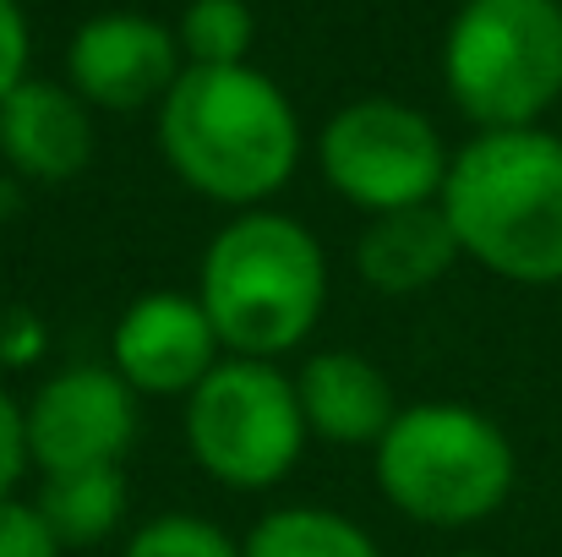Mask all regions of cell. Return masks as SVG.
<instances>
[{"instance_id":"cell-14","label":"cell","mask_w":562,"mask_h":557,"mask_svg":"<svg viewBox=\"0 0 562 557\" xmlns=\"http://www.w3.org/2000/svg\"><path fill=\"white\" fill-rule=\"evenodd\" d=\"M126 465H110V470H71V476H44L33 509L38 520L49 525V536L66 547H99L121 531L126 520Z\"/></svg>"},{"instance_id":"cell-21","label":"cell","mask_w":562,"mask_h":557,"mask_svg":"<svg viewBox=\"0 0 562 557\" xmlns=\"http://www.w3.org/2000/svg\"><path fill=\"white\" fill-rule=\"evenodd\" d=\"M453 557H481V553H453Z\"/></svg>"},{"instance_id":"cell-6","label":"cell","mask_w":562,"mask_h":557,"mask_svg":"<svg viewBox=\"0 0 562 557\" xmlns=\"http://www.w3.org/2000/svg\"><path fill=\"white\" fill-rule=\"evenodd\" d=\"M312 443L295 377L279 361H246L224 356L196 388L187 393V448L229 492H268Z\"/></svg>"},{"instance_id":"cell-2","label":"cell","mask_w":562,"mask_h":557,"mask_svg":"<svg viewBox=\"0 0 562 557\" xmlns=\"http://www.w3.org/2000/svg\"><path fill=\"white\" fill-rule=\"evenodd\" d=\"M437 208L470 263L508 285H562V137L547 126L475 132Z\"/></svg>"},{"instance_id":"cell-3","label":"cell","mask_w":562,"mask_h":557,"mask_svg":"<svg viewBox=\"0 0 562 557\" xmlns=\"http://www.w3.org/2000/svg\"><path fill=\"white\" fill-rule=\"evenodd\" d=\"M196 301L224 356L279 361L312 339L328 307L323 241L273 208L229 213L196 268Z\"/></svg>"},{"instance_id":"cell-12","label":"cell","mask_w":562,"mask_h":557,"mask_svg":"<svg viewBox=\"0 0 562 557\" xmlns=\"http://www.w3.org/2000/svg\"><path fill=\"white\" fill-rule=\"evenodd\" d=\"M295 393H301L306 432L334 448H376L404 410L387 371L356 350L306 356V367L295 371Z\"/></svg>"},{"instance_id":"cell-18","label":"cell","mask_w":562,"mask_h":557,"mask_svg":"<svg viewBox=\"0 0 562 557\" xmlns=\"http://www.w3.org/2000/svg\"><path fill=\"white\" fill-rule=\"evenodd\" d=\"M0 557H60V542L49 536L38 509L22 498L0 503Z\"/></svg>"},{"instance_id":"cell-5","label":"cell","mask_w":562,"mask_h":557,"mask_svg":"<svg viewBox=\"0 0 562 557\" xmlns=\"http://www.w3.org/2000/svg\"><path fill=\"white\" fill-rule=\"evenodd\" d=\"M442 88L475 132L541 126L562 99V0H464L442 33Z\"/></svg>"},{"instance_id":"cell-1","label":"cell","mask_w":562,"mask_h":557,"mask_svg":"<svg viewBox=\"0 0 562 557\" xmlns=\"http://www.w3.org/2000/svg\"><path fill=\"white\" fill-rule=\"evenodd\" d=\"M159 154L218 208H268L301 165V115L257 66H187L159 104Z\"/></svg>"},{"instance_id":"cell-17","label":"cell","mask_w":562,"mask_h":557,"mask_svg":"<svg viewBox=\"0 0 562 557\" xmlns=\"http://www.w3.org/2000/svg\"><path fill=\"white\" fill-rule=\"evenodd\" d=\"M121 557H240V542L202 514H154L132 531Z\"/></svg>"},{"instance_id":"cell-13","label":"cell","mask_w":562,"mask_h":557,"mask_svg":"<svg viewBox=\"0 0 562 557\" xmlns=\"http://www.w3.org/2000/svg\"><path fill=\"white\" fill-rule=\"evenodd\" d=\"M459 241L453 224L437 202L420 208H398V213H376L356 241V274L372 285L376 296H415L431 290L453 263H459Z\"/></svg>"},{"instance_id":"cell-7","label":"cell","mask_w":562,"mask_h":557,"mask_svg":"<svg viewBox=\"0 0 562 557\" xmlns=\"http://www.w3.org/2000/svg\"><path fill=\"white\" fill-rule=\"evenodd\" d=\"M323 181L361 213H398L437 202L448 181V143L426 110L398 99H356L328 115L317 137Z\"/></svg>"},{"instance_id":"cell-11","label":"cell","mask_w":562,"mask_h":557,"mask_svg":"<svg viewBox=\"0 0 562 557\" xmlns=\"http://www.w3.org/2000/svg\"><path fill=\"white\" fill-rule=\"evenodd\" d=\"M93 110L71 82H44L27 77L5 104H0V159L11 176L38 186H66L93 165Z\"/></svg>"},{"instance_id":"cell-20","label":"cell","mask_w":562,"mask_h":557,"mask_svg":"<svg viewBox=\"0 0 562 557\" xmlns=\"http://www.w3.org/2000/svg\"><path fill=\"white\" fill-rule=\"evenodd\" d=\"M27 421H22V404L0 388V503L16 492L22 470H27Z\"/></svg>"},{"instance_id":"cell-10","label":"cell","mask_w":562,"mask_h":557,"mask_svg":"<svg viewBox=\"0 0 562 557\" xmlns=\"http://www.w3.org/2000/svg\"><path fill=\"white\" fill-rule=\"evenodd\" d=\"M224 361V345L196 301V290H148L137 296L110 334V367L137 399H187Z\"/></svg>"},{"instance_id":"cell-8","label":"cell","mask_w":562,"mask_h":557,"mask_svg":"<svg viewBox=\"0 0 562 557\" xmlns=\"http://www.w3.org/2000/svg\"><path fill=\"white\" fill-rule=\"evenodd\" d=\"M22 421L27 459L44 476L110 470L137 443V393L115 367H66L22 404Z\"/></svg>"},{"instance_id":"cell-16","label":"cell","mask_w":562,"mask_h":557,"mask_svg":"<svg viewBox=\"0 0 562 557\" xmlns=\"http://www.w3.org/2000/svg\"><path fill=\"white\" fill-rule=\"evenodd\" d=\"M176 38H181L187 66H246L257 16L246 0H191L181 11Z\"/></svg>"},{"instance_id":"cell-15","label":"cell","mask_w":562,"mask_h":557,"mask_svg":"<svg viewBox=\"0 0 562 557\" xmlns=\"http://www.w3.org/2000/svg\"><path fill=\"white\" fill-rule=\"evenodd\" d=\"M240 557H382V547L350 514L295 503L257 520L251 536L240 542Z\"/></svg>"},{"instance_id":"cell-4","label":"cell","mask_w":562,"mask_h":557,"mask_svg":"<svg viewBox=\"0 0 562 557\" xmlns=\"http://www.w3.org/2000/svg\"><path fill=\"white\" fill-rule=\"evenodd\" d=\"M372 470L382 498L431 531H470L492 520L519 481V454L508 432L453 399L404 404L387 437L372 448Z\"/></svg>"},{"instance_id":"cell-9","label":"cell","mask_w":562,"mask_h":557,"mask_svg":"<svg viewBox=\"0 0 562 557\" xmlns=\"http://www.w3.org/2000/svg\"><path fill=\"white\" fill-rule=\"evenodd\" d=\"M181 71L187 60L176 27L143 11H99L66 44V82L82 93L88 110H110V115L165 104Z\"/></svg>"},{"instance_id":"cell-19","label":"cell","mask_w":562,"mask_h":557,"mask_svg":"<svg viewBox=\"0 0 562 557\" xmlns=\"http://www.w3.org/2000/svg\"><path fill=\"white\" fill-rule=\"evenodd\" d=\"M27 60H33L27 11H22V0H0V104L27 82Z\"/></svg>"}]
</instances>
